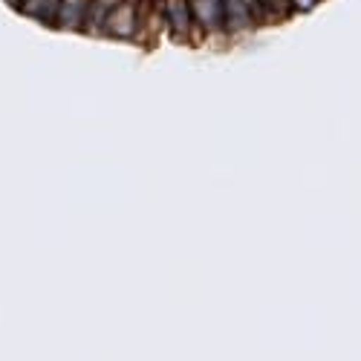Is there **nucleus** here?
<instances>
[{
  "label": "nucleus",
  "instance_id": "1",
  "mask_svg": "<svg viewBox=\"0 0 361 361\" xmlns=\"http://www.w3.org/2000/svg\"><path fill=\"white\" fill-rule=\"evenodd\" d=\"M136 29H139V6L133 0H122L104 23V32H110L116 38H133Z\"/></svg>",
  "mask_w": 361,
  "mask_h": 361
},
{
  "label": "nucleus",
  "instance_id": "5",
  "mask_svg": "<svg viewBox=\"0 0 361 361\" xmlns=\"http://www.w3.org/2000/svg\"><path fill=\"white\" fill-rule=\"evenodd\" d=\"M90 0H58V26L64 29H81L87 20Z\"/></svg>",
  "mask_w": 361,
  "mask_h": 361
},
{
  "label": "nucleus",
  "instance_id": "2",
  "mask_svg": "<svg viewBox=\"0 0 361 361\" xmlns=\"http://www.w3.org/2000/svg\"><path fill=\"white\" fill-rule=\"evenodd\" d=\"M162 15L168 20V29L173 38L185 41L194 29V15H191V0H162Z\"/></svg>",
  "mask_w": 361,
  "mask_h": 361
},
{
  "label": "nucleus",
  "instance_id": "4",
  "mask_svg": "<svg viewBox=\"0 0 361 361\" xmlns=\"http://www.w3.org/2000/svg\"><path fill=\"white\" fill-rule=\"evenodd\" d=\"M191 15L197 26L208 29V32H217L226 20V0H191Z\"/></svg>",
  "mask_w": 361,
  "mask_h": 361
},
{
  "label": "nucleus",
  "instance_id": "6",
  "mask_svg": "<svg viewBox=\"0 0 361 361\" xmlns=\"http://www.w3.org/2000/svg\"><path fill=\"white\" fill-rule=\"evenodd\" d=\"M18 9L29 18L41 20V23H55L58 20V0H23Z\"/></svg>",
  "mask_w": 361,
  "mask_h": 361
},
{
  "label": "nucleus",
  "instance_id": "8",
  "mask_svg": "<svg viewBox=\"0 0 361 361\" xmlns=\"http://www.w3.org/2000/svg\"><path fill=\"white\" fill-rule=\"evenodd\" d=\"M257 6H260V15H263V12L286 15V12H289V6H292V0H257Z\"/></svg>",
  "mask_w": 361,
  "mask_h": 361
},
{
  "label": "nucleus",
  "instance_id": "9",
  "mask_svg": "<svg viewBox=\"0 0 361 361\" xmlns=\"http://www.w3.org/2000/svg\"><path fill=\"white\" fill-rule=\"evenodd\" d=\"M9 4H15V6H20V4H23V0H9Z\"/></svg>",
  "mask_w": 361,
  "mask_h": 361
},
{
  "label": "nucleus",
  "instance_id": "3",
  "mask_svg": "<svg viewBox=\"0 0 361 361\" xmlns=\"http://www.w3.org/2000/svg\"><path fill=\"white\" fill-rule=\"evenodd\" d=\"M255 18H260L257 0H226V20H223V29H228V32H240V29L252 26Z\"/></svg>",
  "mask_w": 361,
  "mask_h": 361
},
{
  "label": "nucleus",
  "instance_id": "7",
  "mask_svg": "<svg viewBox=\"0 0 361 361\" xmlns=\"http://www.w3.org/2000/svg\"><path fill=\"white\" fill-rule=\"evenodd\" d=\"M122 4V0H90V6H87V20L84 26H90L93 32H99V29H104L110 12Z\"/></svg>",
  "mask_w": 361,
  "mask_h": 361
}]
</instances>
